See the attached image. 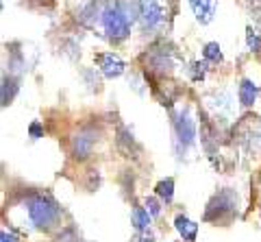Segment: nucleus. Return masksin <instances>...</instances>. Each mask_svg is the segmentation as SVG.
I'll use <instances>...</instances> for the list:
<instances>
[{"label":"nucleus","instance_id":"6e6552de","mask_svg":"<svg viewBox=\"0 0 261 242\" xmlns=\"http://www.w3.org/2000/svg\"><path fill=\"white\" fill-rule=\"evenodd\" d=\"M92 144H94V138L89 133H79L74 142H72V151H74L76 157H87V153L92 151Z\"/></svg>","mask_w":261,"mask_h":242},{"label":"nucleus","instance_id":"20e7f679","mask_svg":"<svg viewBox=\"0 0 261 242\" xmlns=\"http://www.w3.org/2000/svg\"><path fill=\"white\" fill-rule=\"evenodd\" d=\"M96 63H98V68H100V72L107 79H116L120 77L122 72H124V61H122L120 57H116V55H111V53H105V55H98L96 57Z\"/></svg>","mask_w":261,"mask_h":242},{"label":"nucleus","instance_id":"4468645a","mask_svg":"<svg viewBox=\"0 0 261 242\" xmlns=\"http://www.w3.org/2000/svg\"><path fill=\"white\" fill-rule=\"evenodd\" d=\"M246 42H248V48L250 51H259L261 48V35L257 33V31H252V29H248V37H246Z\"/></svg>","mask_w":261,"mask_h":242},{"label":"nucleus","instance_id":"2eb2a0df","mask_svg":"<svg viewBox=\"0 0 261 242\" xmlns=\"http://www.w3.org/2000/svg\"><path fill=\"white\" fill-rule=\"evenodd\" d=\"M146 207H148L146 212H148L150 216H159V212H161V207H159V203H157L154 199H148V201H146Z\"/></svg>","mask_w":261,"mask_h":242},{"label":"nucleus","instance_id":"a211bd4d","mask_svg":"<svg viewBox=\"0 0 261 242\" xmlns=\"http://www.w3.org/2000/svg\"><path fill=\"white\" fill-rule=\"evenodd\" d=\"M0 240H3V242H15V236H13V233L3 231V233H0Z\"/></svg>","mask_w":261,"mask_h":242},{"label":"nucleus","instance_id":"9b49d317","mask_svg":"<svg viewBox=\"0 0 261 242\" xmlns=\"http://www.w3.org/2000/svg\"><path fill=\"white\" fill-rule=\"evenodd\" d=\"M157 195L163 199V201H172V197H174V181L172 179H166V181H159L157 183Z\"/></svg>","mask_w":261,"mask_h":242},{"label":"nucleus","instance_id":"f8f14e48","mask_svg":"<svg viewBox=\"0 0 261 242\" xmlns=\"http://www.w3.org/2000/svg\"><path fill=\"white\" fill-rule=\"evenodd\" d=\"M15 90H18L15 81H13V79L7 81V79H5V83H3V105H9V101H11V96H13Z\"/></svg>","mask_w":261,"mask_h":242},{"label":"nucleus","instance_id":"9d476101","mask_svg":"<svg viewBox=\"0 0 261 242\" xmlns=\"http://www.w3.org/2000/svg\"><path fill=\"white\" fill-rule=\"evenodd\" d=\"M133 225L135 229H146L150 225V214L144 207H135L133 209Z\"/></svg>","mask_w":261,"mask_h":242},{"label":"nucleus","instance_id":"f3484780","mask_svg":"<svg viewBox=\"0 0 261 242\" xmlns=\"http://www.w3.org/2000/svg\"><path fill=\"white\" fill-rule=\"evenodd\" d=\"M29 133H31V138H42L44 129H42V125H39V123H33V125L29 127Z\"/></svg>","mask_w":261,"mask_h":242},{"label":"nucleus","instance_id":"dca6fc26","mask_svg":"<svg viewBox=\"0 0 261 242\" xmlns=\"http://www.w3.org/2000/svg\"><path fill=\"white\" fill-rule=\"evenodd\" d=\"M55 242H76V236H74V231H72V229H65Z\"/></svg>","mask_w":261,"mask_h":242},{"label":"nucleus","instance_id":"ddd939ff","mask_svg":"<svg viewBox=\"0 0 261 242\" xmlns=\"http://www.w3.org/2000/svg\"><path fill=\"white\" fill-rule=\"evenodd\" d=\"M205 59L209 61H222V53H220V46L216 42H211L205 46Z\"/></svg>","mask_w":261,"mask_h":242},{"label":"nucleus","instance_id":"39448f33","mask_svg":"<svg viewBox=\"0 0 261 242\" xmlns=\"http://www.w3.org/2000/svg\"><path fill=\"white\" fill-rule=\"evenodd\" d=\"M187 3H190L196 20L200 24H209L214 20L216 9H218V0H187Z\"/></svg>","mask_w":261,"mask_h":242},{"label":"nucleus","instance_id":"7ed1b4c3","mask_svg":"<svg viewBox=\"0 0 261 242\" xmlns=\"http://www.w3.org/2000/svg\"><path fill=\"white\" fill-rule=\"evenodd\" d=\"M140 20L144 29H154L163 22V7L159 0H140Z\"/></svg>","mask_w":261,"mask_h":242},{"label":"nucleus","instance_id":"423d86ee","mask_svg":"<svg viewBox=\"0 0 261 242\" xmlns=\"http://www.w3.org/2000/svg\"><path fill=\"white\" fill-rule=\"evenodd\" d=\"M176 135H178V140H181L183 144H192L196 140V125L187 114H183L181 118L176 120Z\"/></svg>","mask_w":261,"mask_h":242},{"label":"nucleus","instance_id":"1a4fd4ad","mask_svg":"<svg viewBox=\"0 0 261 242\" xmlns=\"http://www.w3.org/2000/svg\"><path fill=\"white\" fill-rule=\"evenodd\" d=\"M255 99H257V85L252 83V81L244 79L240 83V101H242V105L250 107V105L255 103Z\"/></svg>","mask_w":261,"mask_h":242},{"label":"nucleus","instance_id":"f03ea898","mask_svg":"<svg viewBox=\"0 0 261 242\" xmlns=\"http://www.w3.org/2000/svg\"><path fill=\"white\" fill-rule=\"evenodd\" d=\"M100 20H102L105 33H107L111 39H124L128 35V31H130V24H133L126 18V13L122 11V7L118 3L105 7Z\"/></svg>","mask_w":261,"mask_h":242},{"label":"nucleus","instance_id":"f257e3e1","mask_svg":"<svg viewBox=\"0 0 261 242\" xmlns=\"http://www.w3.org/2000/svg\"><path fill=\"white\" fill-rule=\"evenodd\" d=\"M24 205H27V214H29L31 225L33 227H39V229L50 227L57 219V214H59V209H57V205L53 201L48 197H42V195L29 197Z\"/></svg>","mask_w":261,"mask_h":242},{"label":"nucleus","instance_id":"0eeeda50","mask_svg":"<svg viewBox=\"0 0 261 242\" xmlns=\"http://www.w3.org/2000/svg\"><path fill=\"white\" fill-rule=\"evenodd\" d=\"M174 225H176V231L183 236V240H187V242L196 240V233H198V225L196 223H192L190 219H185V216H176Z\"/></svg>","mask_w":261,"mask_h":242}]
</instances>
